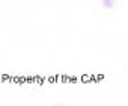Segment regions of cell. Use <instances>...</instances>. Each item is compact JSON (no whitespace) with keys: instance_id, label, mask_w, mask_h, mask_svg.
<instances>
[]
</instances>
